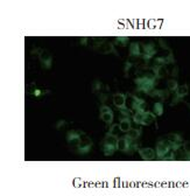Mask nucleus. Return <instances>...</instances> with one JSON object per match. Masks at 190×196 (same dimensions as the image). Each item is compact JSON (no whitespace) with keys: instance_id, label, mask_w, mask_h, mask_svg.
<instances>
[{"instance_id":"obj_1","label":"nucleus","mask_w":190,"mask_h":196,"mask_svg":"<svg viewBox=\"0 0 190 196\" xmlns=\"http://www.w3.org/2000/svg\"><path fill=\"white\" fill-rule=\"evenodd\" d=\"M135 84L138 85L140 91H144L145 94H149L150 91L154 90V85H155V78L152 76H142L137 78Z\"/></svg>"},{"instance_id":"obj_2","label":"nucleus","mask_w":190,"mask_h":196,"mask_svg":"<svg viewBox=\"0 0 190 196\" xmlns=\"http://www.w3.org/2000/svg\"><path fill=\"white\" fill-rule=\"evenodd\" d=\"M133 120L138 125H150L155 120V115L149 111L135 112L133 115Z\"/></svg>"},{"instance_id":"obj_3","label":"nucleus","mask_w":190,"mask_h":196,"mask_svg":"<svg viewBox=\"0 0 190 196\" xmlns=\"http://www.w3.org/2000/svg\"><path fill=\"white\" fill-rule=\"evenodd\" d=\"M92 148V140L84 133L82 132V135H81V143L77 147V153L81 154V155H85L87 154Z\"/></svg>"},{"instance_id":"obj_4","label":"nucleus","mask_w":190,"mask_h":196,"mask_svg":"<svg viewBox=\"0 0 190 196\" xmlns=\"http://www.w3.org/2000/svg\"><path fill=\"white\" fill-rule=\"evenodd\" d=\"M81 135L82 132L81 131H76V130H71L67 133V141L68 145L72 148V150H77L79 143H81Z\"/></svg>"},{"instance_id":"obj_5","label":"nucleus","mask_w":190,"mask_h":196,"mask_svg":"<svg viewBox=\"0 0 190 196\" xmlns=\"http://www.w3.org/2000/svg\"><path fill=\"white\" fill-rule=\"evenodd\" d=\"M170 150L173 148H172V143L169 140H160L156 146V155L160 159H162L163 156L170 153Z\"/></svg>"},{"instance_id":"obj_6","label":"nucleus","mask_w":190,"mask_h":196,"mask_svg":"<svg viewBox=\"0 0 190 196\" xmlns=\"http://www.w3.org/2000/svg\"><path fill=\"white\" fill-rule=\"evenodd\" d=\"M39 57H40V62L43 69H50L51 63H53V56L49 51L41 49V51L39 53Z\"/></svg>"},{"instance_id":"obj_7","label":"nucleus","mask_w":190,"mask_h":196,"mask_svg":"<svg viewBox=\"0 0 190 196\" xmlns=\"http://www.w3.org/2000/svg\"><path fill=\"white\" fill-rule=\"evenodd\" d=\"M132 144H133V139H131L128 135H126V137H124V138L118 139L117 150H118V151H121V152H130Z\"/></svg>"},{"instance_id":"obj_8","label":"nucleus","mask_w":190,"mask_h":196,"mask_svg":"<svg viewBox=\"0 0 190 196\" xmlns=\"http://www.w3.org/2000/svg\"><path fill=\"white\" fill-rule=\"evenodd\" d=\"M131 98H132V110L134 112H144V111H146V103H145L144 99H141V98H139L137 96H131Z\"/></svg>"},{"instance_id":"obj_9","label":"nucleus","mask_w":190,"mask_h":196,"mask_svg":"<svg viewBox=\"0 0 190 196\" xmlns=\"http://www.w3.org/2000/svg\"><path fill=\"white\" fill-rule=\"evenodd\" d=\"M100 118L106 124H111L113 122V111L109 106L103 105L100 107Z\"/></svg>"},{"instance_id":"obj_10","label":"nucleus","mask_w":190,"mask_h":196,"mask_svg":"<svg viewBox=\"0 0 190 196\" xmlns=\"http://www.w3.org/2000/svg\"><path fill=\"white\" fill-rule=\"evenodd\" d=\"M142 47H144V54H142V59H144L145 61H148V60H150V59L153 57V56L155 55V53H156L154 43H144V44H142Z\"/></svg>"},{"instance_id":"obj_11","label":"nucleus","mask_w":190,"mask_h":196,"mask_svg":"<svg viewBox=\"0 0 190 196\" xmlns=\"http://www.w3.org/2000/svg\"><path fill=\"white\" fill-rule=\"evenodd\" d=\"M96 50H98V53H102V54H110V53L117 54L111 42H98V44L96 46Z\"/></svg>"},{"instance_id":"obj_12","label":"nucleus","mask_w":190,"mask_h":196,"mask_svg":"<svg viewBox=\"0 0 190 196\" xmlns=\"http://www.w3.org/2000/svg\"><path fill=\"white\" fill-rule=\"evenodd\" d=\"M140 156L144 159V160H153L155 156H156V153L153 148H149V147H144V148H139L138 150Z\"/></svg>"},{"instance_id":"obj_13","label":"nucleus","mask_w":190,"mask_h":196,"mask_svg":"<svg viewBox=\"0 0 190 196\" xmlns=\"http://www.w3.org/2000/svg\"><path fill=\"white\" fill-rule=\"evenodd\" d=\"M125 103H126V96L122 95V94H114L113 95V104L120 109V107H124L125 106Z\"/></svg>"},{"instance_id":"obj_14","label":"nucleus","mask_w":190,"mask_h":196,"mask_svg":"<svg viewBox=\"0 0 190 196\" xmlns=\"http://www.w3.org/2000/svg\"><path fill=\"white\" fill-rule=\"evenodd\" d=\"M116 150H117V146L110 145V144H106V143H103V152H104V154H105L106 156L113 155L114 152H116Z\"/></svg>"},{"instance_id":"obj_15","label":"nucleus","mask_w":190,"mask_h":196,"mask_svg":"<svg viewBox=\"0 0 190 196\" xmlns=\"http://www.w3.org/2000/svg\"><path fill=\"white\" fill-rule=\"evenodd\" d=\"M131 128H132V126H131V120H130V118H122V119L120 120V131H122V132H128Z\"/></svg>"},{"instance_id":"obj_16","label":"nucleus","mask_w":190,"mask_h":196,"mask_svg":"<svg viewBox=\"0 0 190 196\" xmlns=\"http://www.w3.org/2000/svg\"><path fill=\"white\" fill-rule=\"evenodd\" d=\"M130 54H131V56H140L141 55L140 47H139L138 42H132L130 44Z\"/></svg>"},{"instance_id":"obj_17","label":"nucleus","mask_w":190,"mask_h":196,"mask_svg":"<svg viewBox=\"0 0 190 196\" xmlns=\"http://www.w3.org/2000/svg\"><path fill=\"white\" fill-rule=\"evenodd\" d=\"M153 113L155 116H162L163 115V105H162V103H155L153 105Z\"/></svg>"},{"instance_id":"obj_18","label":"nucleus","mask_w":190,"mask_h":196,"mask_svg":"<svg viewBox=\"0 0 190 196\" xmlns=\"http://www.w3.org/2000/svg\"><path fill=\"white\" fill-rule=\"evenodd\" d=\"M131 139H133V140H135V139H138L140 135H141V127H138V128H131L130 131H128V134H127Z\"/></svg>"},{"instance_id":"obj_19","label":"nucleus","mask_w":190,"mask_h":196,"mask_svg":"<svg viewBox=\"0 0 190 196\" xmlns=\"http://www.w3.org/2000/svg\"><path fill=\"white\" fill-rule=\"evenodd\" d=\"M154 72L157 77H163L166 75V68L163 66H159V67L154 68Z\"/></svg>"},{"instance_id":"obj_20","label":"nucleus","mask_w":190,"mask_h":196,"mask_svg":"<svg viewBox=\"0 0 190 196\" xmlns=\"http://www.w3.org/2000/svg\"><path fill=\"white\" fill-rule=\"evenodd\" d=\"M128 38H126V36H117L116 38V43L117 44H120V46H126L128 43Z\"/></svg>"},{"instance_id":"obj_21","label":"nucleus","mask_w":190,"mask_h":196,"mask_svg":"<svg viewBox=\"0 0 190 196\" xmlns=\"http://www.w3.org/2000/svg\"><path fill=\"white\" fill-rule=\"evenodd\" d=\"M148 95H149V96H157V97H160V98H162V99H165V96H167V94H166L165 91H162V90H153V91H150Z\"/></svg>"},{"instance_id":"obj_22","label":"nucleus","mask_w":190,"mask_h":196,"mask_svg":"<svg viewBox=\"0 0 190 196\" xmlns=\"http://www.w3.org/2000/svg\"><path fill=\"white\" fill-rule=\"evenodd\" d=\"M49 91L48 90H41V89H35L34 91H33V94H31V95H33V96H35L36 98H40V97H42L43 95H46V94H48Z\"/></svg>"},{"instance_id":"obj_23","label":"nucleus","mask_w":190,"mask_h":196,"mask_svg":"<svg viewBox=\"0 0 190 196\" xmlns=\"http://www.w3.org/2000/svg\"><path fill=\"white\" fill-rule=\"evenodd\" d=\"M119 110V112L122 115V117L124 118H130V116H131V111L127 109V107H120V109H118Z\"/></svg>"},{"instance_id":"obj_24","label":"nucleus","mask_w":190,"mask_h":196,"mask_svg":"<svg viewBox=\"0 0 190 196\" xmlns=\"http://www.w3.org/2000/svg\"><path fill=\"white\" fill-rule=\"evenodd\" d=\"M119 130H120V124H114V125L111 126L109 133H110V134H113V135H117V134L119 133Z\"/></svg>"},{"instance_id":"obj_25","label":"nucleus","mask_w":190,"mask_h":196,"mask_svg":"<svg viewBox=\"0 0 190 196\" xmlns=\"http://www.w3.org/2000/svg\"><path fill=\"white\" fill-rule=\"evenodd\" d=\"M168 89L169 90H177V82L175 79L168 81Z\"/></svg>"},{"instance_id":"obj_26","label":"nucleus","mask_w":190,"mask_h":196,"mask_svg":"<svg viewBox=\"0 0 190 196\" xmlns=\"http://www.w3.org/2000/svg\"><path fill=\"white\" fill-rule=\"evenodd\" d=\"M100 89H102V83H100V81L96 79V81L92 83V90H93V91H98V90H100Z\"/></svg>"},{"instance_id":"obj_27","label":"nucleus","mask_w":190,"mask_h":196,"mask_svg":"<svg viewBox=\"0 0 190 196\" xmlns=\"http://www.w3.org/2000/svg\"><path fill=\"white\" fill-rule=\"evenodd\" d=\"M168 140H169L170 143H177V141H180V140H181V137L178 134H169L168 135Z\"/></svg>"},{"instance_id":"obj_28","label":"nucleus","mask_w":190,"mask_h":196,"mask_svg":"<svg viewBox=\"0 0 190 196\" xmlns=\"http://www.w3.org/2000/svg\"><path fill=\"white\" fill-rule=\"evenodd\" d=\"M187 92H188V88H187V85H183V87H181V88H178V89H177V95H178V97L187 95Z\"/></svg>"},{"instance_id":"obj_29","label":"nucleus","mask_w":190,"mask_h":196,"mask_svg":"<svg viewBox=\"0 0 190 196\" xmlns=\"http://www.w3.org/2000/svg\"><path fill=\"white\" fill-rule=\"evenodd\" d=\"M131 68H132V63L127 61V62L125 63V69H124V70H125V74H126V76H127V72L130 71V69H131Z\"/></svg>"},{"instance_id":"obj_30","label":"nucleus","mask_w":190,"mask_h":196,"mask_svg":"<svg viewBox=\"0 0 190 196\" xmlns=\"http://www.w3.org/2000/svg\"><path fill=\"white\" fill-rule=\"evenodd\" d=\"M64 125H66V122L64 120H58V123L56 124V128H62V127H64Z\"/></svg>"},{"instance_id":"obj_31","label":"nucleus","mask_w":190,"mask_h":196,"mask_svg":"<svg viewBox=\"0 0 190 196\" xmlns=\"http://www.w3.org/2000/svg\"><path fill=\"white\" fill-rule=\"evenodd\" d=\"M87 40H89V39H87V38H85V36H84V38H81V39H79V43H81V44H83V46H86Z\"/></svg>"}]
</instances>
